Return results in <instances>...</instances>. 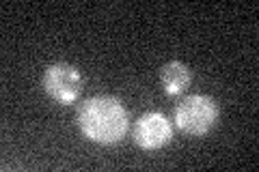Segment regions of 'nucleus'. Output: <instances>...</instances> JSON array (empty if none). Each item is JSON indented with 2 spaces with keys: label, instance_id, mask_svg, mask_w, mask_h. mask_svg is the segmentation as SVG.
Segmentation results:
<instances>
[{
  "label": "nucleus",
  "instance_id": "nucleus-1",
  "mask_svg": "<svg viewBox=\"0 0 259 172\" xmlns=\"http://www.w3.org/2000/svg\"><path fill=\"white\" fill-rule=\"evenodd\" d=\"M78 127L91 142L117 144L130 129V114L123 103L110 95L89 97L76 112Z\"/></svg>",
  "mask_w": 259,
  "mask_h": 172
},
{
  "label": "nucleus",
  "instance_id": "nucleus-2",
  "mask_svg": "<svg viewBox=\"0 0 259 172\" xmlns=\"http://www.w3.org/2000/svg\"><path fill=\"white\" fill-rule=\"evenodd\" d=\"M218 103L209 95H188L175 105V125L188 136H205L218 123Z\"/></svg>",
  "mask_w": 259,
  "mask_h": 172
},
{
  "label": "nucleus",
  "instance_id": "nucleus-3",
  "mask_svg": "<svg viewBox=\"0 0 259 172\" xmlns=\"http://www.w3.org/2000/svg\"><path fill=\"white\" fill-rule=\"evenodd\" d=\"M44 91L59 103H74L84 88V78L78 67L69 63H52L48 65L41 78Z\"/></svg>",
  "mask_w": 259,
  "mask_h": 172
},
{
  "label": "nucleus",
  "instance_id": "nucleus-4",
  "mask_svg": "<svg viewBox=\"0 0 259 172\" xmlns=\"http://www.w3.org/2000/svg\"><path fill=\"white\" fill-rule=\"evenodd\" d=\"M171 138H173V127L164 114L145 112L134 121L132 140L145 151H158L171 142Z\"/></svg>",
  "mask_w": 259,
  "mask_h": 172
},
{
  "label": "nucleus",
  "instance_id": "nucleus-5",
  "mask_svg": "<svg viewBox=\"0 0 259 172\" xmlns=\"http://www.w3.org/2000/svg\"><path fill=\"white\" fill-rule=\"evenodd\" d=\"M190 80H192V73L182 61H171V63L162 65V69H160L162 88L168 95H182L190 86Z\"/></svg>",
  "mask_w": 259,
  "mask_h": 172
}]
</instances>
